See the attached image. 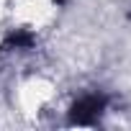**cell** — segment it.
I'll use <instances>...</instances> for the list:
<instances>
[{
    "label": "cell",
    "instance_id": "obj_1",
    "mask_svg": "<svg viewBox=\"0 0 131 131\" xmlns=\"http://www.w3.org/2000/svg\"><path fill=\"white\" fill-rule=\"evenodd\" d=\"M98 111H100V100L98 98H85L80 105H75V121H88Z\"/></svg>",
    "mask_w": 131,
    "mask_h": 131
}]
</instances>
